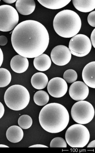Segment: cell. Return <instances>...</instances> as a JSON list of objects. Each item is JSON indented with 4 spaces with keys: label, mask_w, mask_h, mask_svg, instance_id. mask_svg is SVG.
<instances>
[{
    "label": "cell",
    "mask_w": 95,
    "mask_h": 153,
    "mask_svg": "<svg viewBox=\"0 0 95 153\" xmlns=\"http://www.w3.org/2000/svg\"><path fill=\"white\" fill-rule=\"evenodd\" d=\"M8 39L5 36H0V45L5 46L7 43Z\"/></svg>",
    "instance_id": "26"
},
{
    "label": "cell",
    "mask_w": 95,
    "mask_h": 153,
    "mask_svg": "<svg viewBox=\"0 0 95 153\" xmlns=\"http://www.w3.org/2000/svg\"><path fill=\"white\" fill-rule=\"evenodd\" d=\"M12 45L19 55L27 58H35L46 51L49 35L45 27L36 21H24L13 30Z\"/></svg>",
    "instance_id": "1"
},
{
    "label": "cell",
    "mask_w": 95,
    "mask_h": 153,
    "mask_svg": "<svg viewBox=\"0 0 95 153\" xmlns=\"http://www.w3.org/2000/svg\"><path fill=\"white\" fill-rule=\"evenodd\" d=\"M71 115L74 121L78 124H86L92 121L95 110L92 105L85 101L75 103L71 109Z\"/></svg>",
    "instance_id": "6"
},
{
    "label": "cell",
    "mask_w": 95,
    "mask_h": 153,
    "mask_svg": "<svg viewBox=\"0 0 95 153\" xmlns=\"http://www.w3.org/2000/svg\"><path fill=\"white\" fill-rule=\"evenodd\" d=\"M64 79L68 83H73L77 79V72L72 69H69L65 72L63 74Z\"/></svg>",
    "instance_id": "23"
},
{
    "label": "cell",
    "mask_w": 95,
    "mask_h": 153,
    "mask_svg": "<svg viewBox=\"0 0 95 153\" xmlns=\"http://www.w3.org/2000/svg\"><path fill=\"white\" fill-rule=\"evenodd\" d=\"M19 22V15L15 8L10 5L0 6V31L13 30Z\"/></svg>",
    "instance_id": "7"
},
{
    "label": "cell",
    "mask_w": 95,
    "mask_h": 153,
    "mask_svg": "<svg viewBox=\"0 0 95 153\" xmlns=\"http://www.w3.org/2000/svg\"><path fill=\"white\" fill-rule=\"evenodd\" d=\"M65 138L66 142L71 147L83 148L89 141L90 134L88 128L78 123L71 125L67 129Z\"/></svg>",
    "instance_id": "5"
},
{
    "label": "cell",
    "mask_w": 95,
    "mask_h": 153,
    "mask_svg": "<svg viewBox=\"0 0 95 153\" xmlns=\"http://www.w3.org/2000/svg\"><path fill=\"white\" fill-rule=\"evenodd\" d=\"M35 68L40 71H45L49 70L52 65V61L47 54L42 53L35 58L33 61Z\"/></svg>",
    "instance_id": "15"
},
{
    "label": "cell",
    "mask_w": 95,
    "mask_h": 153,
    "mask_svg": "<svg viewBox=\"0 0 95 153\" xmlns=\"http://www.w3.org/2000/svg\"><path fill=\"white\" fill-rule=\"evenodd\" d=\"M82 27V21L74 11L64 10L58 13L53 20V27L60 37L70 38L77 35Z\"/></svg>",
    "instance_id": "3"
},
{
    "label": "cell",
    "mask_w": 95,
    "mask_h": 153,
    "mask_svg": "<svg viewBox=\"0 0 95 153\" xmlns=\"http://www.w3.org/2000/svg\"><path fill=\"white\" fill-rule=\"evenodd\" d=\"M12 75L8 70L0 68V87H6L11 82Z\"/></svg>",
    "instance_id": "21"
},
{
    "label": "cell",
    "mask_w": 95,
    "mask_h": 153,
    "mask_svg": "<svg viewBox=\"0 0 95 153\" xmlns=\"http://www.w3.org/2000/svg\"><path fill=\"white\" fill-rule=\"evenodd\" d=\"M89 93L88 85L81 81L74 82L69 88V95L75 101H83L88 97Z\"/></svg>",
    "instance_id": "11"
},
{
    "label": "cell",
    "mask_w": 95,
    "mask_h": 153,
    "mask_svg": "<svg viewBox=\"0 0 95 153\" xmlns=\"http://www.w3.org/2000/svg\"><path fill=\"white\" fill-rule=\"evenodd\" d=\"M5 112V108L2 103L0 102V119L4 115Z\"/></svg>",
    "instance_id": "28"
},
{
    "label": "cell",
    "mask_w": 95,
    "mask_h": 153,
    "mask_svg": "<svg viewBox=\"0 0 95 153\" xmlns=\"http://www.w3.org/2000/svg\"><path fill=\"white\" fill-rule=\"evenodd\" d=\"M10 66L15 72L21 74L27 70L29 67V61L27 58L18 54L14 56L11 59Z\"/></svg>",
    "instance_id": "13"
},
{
    "label": "cell",
    "mask_w": 95,
    "mask_h": 153,
    "mask_svg": "<svg viewBox=\"0 0 95 153\" xmlns=\"http://www.w3.org/2000/svg\"><path fill=\"white\" fill-rule=\"evenodd\" d=\"M29 148H48V147L42 144H35L33 146H31Z\"/></svg>",
    "instance_id": "30"
},
{
    "label": "cell",
    "mask_w": 95,
    "mask_h": 153,
    "mask_svg": "<svg viewBox=\"0 0 95 153\" xmlns=\"http://www.w3.org/2000/svg\"><path fill=\"white\" fill-rule=\"evenodd\" d=\"M33 121L32 117L28 115H23L19 118L18 123L22 129H27L29 128L32 124Z\"/></svg>",
    "instance_id": "22"
},
{
    "label": "cell",
    "mask_w": 95,
    "mask_h": 153,
    "mask_svg": "<svg viewBox=\"0 0 95 153\" xmlns=\"http://www.w3.org/2000/svg\"><path fill=\"white\" fill-rule=\"evenodd\" d=\"M3 59H4V56H3V52L1 49L0 48V67L2 65Z\"/></svg>",
    "instance_id": "29"
},
{
    "label": "cell",
    "mask_w": 95,
    "mask_h": 153,
    "mask_svg": "<svg viewBox=\"0 0 95 153\" xmlns=\"http://www.w3.org/2000/svg\"><path fill=\"white\" fill-rule=\"evenodd\" d=\"M49 101V95L44 91H39L34 96V101L38 106H45Z\"/></svg>",
    "instance_id": "20"
},
{
    "label": "cell",
    "mask_w": 95,
    "mask_h": 153,
    "mask_svg": "<svg viewBox=\"0 0 95 153\" xmlns=\"http://www.w3.org/2000/svg\"><path fill=\"white\" fill-rule=\"evenodd\" d=\"M48 78L44 73L38 72L35 73L31 78V84L36 89H44L48 84Z\"/></svg>",
    "instance_id": "17"
},
{
    "label": "cell",
    "mask_w": 95,
    "mask_h": 153,
    "mask_svg": "<svg viewBox=\"0 0 95 153\" xmlns=\"http://www.w3.org/2000/svg\"><path fill=\"white\" fill-rule=\"evenodd\" d=\"M3 1L6 3L8 4H13V3H15L16 2V0H3Z\"/></svg>",
    "instance_id": "31"
},
{
    "label": "cell",
    "mask_w": 95,
    "mask_h": 153,
    "mask_svg": "<svg viewBox=\"0 0 95 153\" xmlns=\"http://www.w3.org/2000/svg\"><path fill=\"white\" fill-rule=\"evenodd\" d=\"M39 2L48 9L57 10L66 7L71 1V0H38Z\"/></svg>",
    "instance_id": "19"
},
{
    "label": "cell",
    "mask_w": 95,
    "mask_h": 153,
    "mask_svg": "<svg viewBox=\"0 0 95 153\" xmlns=\"http://www.w3.org/2000/svg\"><path fill=\"white\" fill-rule=\"evenodd\" d=\"M47 91L51 96L55 98H60L66 95L68 90L67 83L62 78H53L48 82Z\"/></svg>",
    "instance_id": "10"
},
{
    "label": "cell",
    "mask_w": 95,
    "mask_h": 153,
    "mask_svg": "<svg viewBox=\"0 0 95 153\" xmlns=\"http://www.w3.org/2000/svg\"><path fill=\"white\" fill-rule=\"evenodd\" d=\"M51 59L55 65L64 66L69 63L71 58V54L68 48L65 45L57 46L51 53Z\"/></svg>",
    "instance_id": "9"
},
{
    "label": "cell",
    "mask_w": 95,
    "mask_h": 153,
    "mask_svg": "<svg viewBox=\"0 0 95 153\" xmlns=\"http://www.w3.org/2000/svg\"><path fill=\"white\" fill-rule=\"evenodd\" d=\"M40 124L46 132L56 134L63 131L70 120L68 111L58 103L46 105L41 109L39 116Z\"/></svg>",
    "instance_id": "2"
},
{
    "label": "cell",
    "mask_w": 95,
    "mask_h": 153,
    "mask_svg": "<svg viewBox=\"0 0 95 153\" xmlns=\"http://www.w3.org/2000/svg\"></svg>",
    "instance_id": "34"
},
{
    "label": "cell",
    "mask_w": 95,
    "mask_h": 153,
    "mask_svg": "<svg viewBox=\"0 0 95 153\" xmlns=\"http://www.w3.org/2000/svg\"><path fill=\"white\" fill-rule=\"evenodd\" d=\"M15 7L21 14L29 15L34 11L36 3L34 0H18L15 3Z\"/></svg>",
    "instance_id": "14"
},
{
    "label": "cell",
    "mask_w": 95,
    "mask_h": 153,
    "mask_svg": "<svg viewBox=\"0 0 95 153\" xmlns=\"http://www.w3.org/2000/svg\"><path fill=\"white\" fill-rule=\"evenodd\" d=\"M91 48L92 45L89 38L84 34H79L71 39L68 49L71 54L82 57L90 52Z\"/></svg>",
    "instance_id": "8"
},
{
    "label": "cell",
    "mask_w": 95,
    "mask_h": 153,
    "mask_svg": "<svg viewBox=\"0 0 95 153\" xmlns=\"http://www.w3.org/2000/svg\"><path fill=\"white\" fill-rule=\"evenodd\" d=\"M72 3L78 11L89 13L95 9V0H73Z\"/></svg>",
    "instance_id": "18"
},
{
    "label": "cell",
    "mask_w": 95,
    "mask_h": 153,
    "mask_svg": "<svg viewBox=\"0 0 95 153\" xmlns=\"http://www.w3.org/2000/svg\"><path fill=\"white\" fill-rule=\"evenodd\" d=\"M88 21L91 27H95V12L92 11L88 15Z\"/></svg>",
    "instance_id": "25"
},
{
    "label": "cell",
    "mask_w": 95,
    "mask_h": 153,
    "mask_svg": "<svg viewBox=\"0 0 95 153\" xmlns=\"http://www.w3.org/2000/svg\"><path fill=\"white\" fill-rule=\"evenodd\" d=\"M51 148H66L67 144L64 139L60 137H56L51 141Z\"/></svg>",
    "instance_id": "24"
},
{
    "label": "cell",
    "mask_w": 95,
    "mask_h": 153,
    "mask_svg": "<svg viewBox=\"0 0 95 153\" xmlns=\"http://www.w3.org/2000/svg\"><path fill=\"white\" fill-rule=\"evenodd\" d=\"M91 45L93 46V47L95 48V29L92 31L91 35Z\"/></svg>",
    "instance_id": "27"
},
{
    "label": "cell",
    "mask_w": 95,
    "mask_h": 153,
    "mask_svg": "<svg viewBox=\"0 0 95 153\" xmlns=\"http://www.w3.org/2000/svg\"><path fill=\"white\" fill-rule=\"evenodd\" d=\"M30 100V95L27 89L20 85L9 87L4 95L6 105L13 110L20 111L27 107Z\"/></svg>",
    "instance_id": "4"
},
{
    "label": "cell",
    "mask_w": 95,
    "mask_h": 153,
    "mask_svg": "<svg viewBox=\"0 0 95 153\" xmlns=\"http://www.w3.org/2000/svg\"><path fill=\"white\" fill-rule=\"evenodd\" d=\"M23 136L24 133L22 128L16 125L9 127L6 133L7 139L13 143L20 142L23 139Z\"/></svg>",
    "instance_id": "16"
},
{
    "label": "cell",
    "mask_w": 95,
    "mask_h": 153,
    "mask_svg": "<svg viewBox=\"0 0 95 153\" xmlns=\"http://www.w3.org/2000/svg\"><path fill=\"white\" fill-rule=\"evenodd\" d=\"M9 148V146L4 145V144H0V148Z\"/></svg>",
    "instance_id": "33"
},
{
    "label": "cell",
    "mask_w": 95,
    "mask_h": 153,
    "mask_svg": "<svg viewBox=\"0 0 95 153\" xmlns=\"http://www.w3.org/2000/svg\"><path fill=\"white\" fill-rule=\"evenodd\" d=\"M95 62H90L83 70L82 77L86 85L92 88H95Z\"/></svg>",
    "instance_id": "12"
},
{
    "label": "cell",
    "mask_w": 95,
    "mask_h": 153,
    "mask_svg": "<svg viewBox=\"0 0 95 153\" xmlns=\"http://www.w3.org/2000/svg\"><path fill=\"white\" fill-rule=\"evenodd\" d=\"M95 140L92 141L88 145V148H95Z\"/></svg>",
    "instance_id": "32"
}]
</instances>
